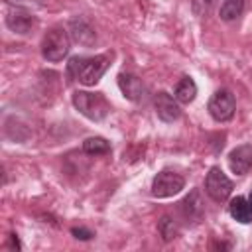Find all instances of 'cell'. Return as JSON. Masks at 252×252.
<instances>
[{"label":"cell","instance_id":"6da1fadb","mask_svg":"<svg viewBox=\"0 0 252 252\" xmlns=\"http://www.w3.org/2000/svg\"><path fill=\"white\" fill-rule=\"evenodd\" d=\"M112 53H102L94 57H73L67 65V73L71 79L79 81L81 85H96L104 71L110 67Z\"/></svg>","mask_w":252,"mask_h":252},{"label":"cell","instance_id":"7a4b0ae2","mask_svg":"<svg viewBox=\"0 0 252 252\" xmlns=\"http://www.w3.org/2000/svg\"><path fill=\"white\" fill-rule=\"evenodd\" d=\"M73 106L89 120L100 122L106 118L110 104L100 93H89V91H77L73 93Z\"/></svg>","mask_w":252,"mask_h":252},{"label":"cell","instance_id":"3957f363","mask_svg":"<svg viewBox=\"0 0 252 252\" xmlns=\"http://www.w3.org/2000/svg\"><path fill=\"white\" fill-rule=\"evenodd\" d=\"M69 49H71V35L61 26L51 28L45 33L43 41H41V55L47 61H53V63L55 61H61L63 57H67Z\"/></svg>","mask_w":252,"mask_h":252},{"label":"cell","instance_id":"277c9868","mask_svg":"<svg viewBox=\"0 0 252 252\" xmlns=\"http://www.w3.org/2000/svg\"><path fill=\"white\" fill-rule=\"evenodd\" d=\"M205 191L213 201L224 203L232 193V181L222 173L220 167L215 165L209 169V173L205 177Z\"/></svg>","mask_w":252,"mask_h":252},{"label":"cell","instance_id":"5b68a950","mask_svg":"<svg viewBox=\"0 0 252 252\" xmlns=\"http://www.w3.org/2000/svg\"><path fill=\"white\" fill-rule=\"evenodd\" d=\"M185 187V179L175 173V171H159L154 181H152V195L158 197V199H165V197H173L177 195L181 189Z\"/></svg>","mask_w":252,"mask_h":252},{"label":"cell","instance_id":"8992f818","mask_svg":"<svg viewBox=\"0 0 252 252\" xmlns=\"http://www.w3.org/2000/svg\"><path fill=\"white\" fill-rule=\"evenodd\" d=\"M209 114L217 120V122H228L232 116H234V110H236V102H234V96L230 91H217L211 100H209Z\"/></svg>","mask_w":252,"mask_h":252},{"label":"cell","instance_id":"52a82bcc","mask_svg":"<svg viewBox=\"0 0 252 252\" xmlns=\"http://www.w3.org/2000/svg\"><path fill=\"white\" fill-rule=\"evenodd\" d=\"M154 108H156L158 118L163 120V122H175V120L181 116V108H179L177 98L171 96V94L165 93V91H159V93L154 96Z\"/></svg>","mask_w":252,"mask_h":252},{"label":"cell","instance_id":"ba28073f","mask_svg":"<svg viewBox=\"0 0 252 252\" xmlns=\"http://www.w3.org/2000/svg\"><path fill=\"white\" fill-rule=\"evenodd\" d=\"M118 87H120L122 94L132 102H140L146 94V85L142 83L140 77H136L132 73H120L118 75Z\"/></svg>","mask_w":252,"mask_h":252},{"label":"cell","instance_id":"9c48e42d","mask_svg":"<svg viewBox=\"0 0 252 252\" xmlns=\"http://www.w3.org/2000/svg\"><path fill=\"white\" fill-rule=\"evenodd\" d=\"M228 165H230L232 173H236V175L248 173V169L252 167V146L250 144L236 146L228 154Z\"/></svg>","mask_w":252,"mask_h":252},{"label":"cell","instance_id":"30bf717a","mask_svg":"<svg viewBox=\"0 0 252 252\" xmlns=\"http://www.w3.org/2000/svg\"><path fill=\"white\" fill-rule=\"evenodd\" d=\"M6 26H8L14 33H28V32L35 26V16L30 14L28 10L16 8V10H10V12H8V16H6Z\"/></svg>","mask_w":252,"mask_h":252},{"label":"cell","instance_id":"8fae6325","mask_svg":"<svg viewBox=\"0 0 252 252\" xmlns=\"http://www.w3.org/2000/svg\"><path fill=\"white\" fill-rule=\"evenodd\" d=\"M69 35L73 37V41H77L79 45H85V47L93 45L94 39H96L94 30H93L91 24L85 22L83 18H75V20H71V24H69Z\"/></svg>","mask_w":252,"mask_h":252},{"label":"cell","instance_id":"7c38bea8","mask_svg":"<svg viewBox=\"0 0 252 252\" xmlns=\"http://www.w3.org/2000/svg\"><path fill=\"white\" fill-rule=\"evenodd\" d=\"M228 213L238 222H252V207L246 197H234L228 205Z\"/></svg>","mask_w":252,"mask_h":252},{"label":"cell","instance_id":"4fadbf2b","mask_svg":"<svg viewBox=\"0 0 252 252\" xmlns=\"http://www.w3.org/2000/svg\"><path fill=\"white\" fill-rule=\"evenodd\" d=\"M181 209H183V215H185L187 219H193V220L201 219V215H203V211H205L203 201H201V193H199L197 189H195V191H191V193L183 199Z\"/></svg>","mask_w":252,"mask_h":252},{"label":"cell","instance_id":"5bb4252c","mask_svg":"<svg viewBox=\"0 0 252 252\" xmlns=\"http://www.w3.org/2000/svg\"><path fill=\"white\" fill-rule=\"evenodd\" d=\"M195 96H197V85H195V81L191 77H183L177 83V87H175V98H177V102L189 104V102L195 100Z\"/></svg>","mask_w":252,"mask_h":252},{"label":"cell","instance_id":"9a60e30c","mask_svg":"<svg viewBox=\"0 0 252 252\" xmlns=\"http://www.w3.org/2000/svg\"><path fill=\"white\" fill-rule=\"evenodd\" d=\"M242 12H244V0H224L219 10V16L224 22H232L238 16H242Z\"/></svg>","mask_w":252,"mask_h":252},{"label":"cell","instance_id":"2e32d148","mask_svg":"<svg viewBox=\"0 0 252 252\" xmlns=\"http://www.w3.org/2000/svg\"><path fill=\"white\" fill-rule=\"evenodd\" d=\"M83 152L89 156H100V154H108L110 152V142L100 138V136H93L87 138L83 142Z\"/></svg>","mask_w":252,"mask_h":252},{"label":"cell","instance_id":"e0dca14e","mask_svg":"<svg viewBox=\"0 0 252 252\" xmlns=\"http://www.w3.org/2000/svg\"><path fill=\"white\" fill-rule=\"evenodd\" d=\"M158 230H159V234H161V238H163L165 242H169V240H173L175 236H179V226H177V222H175L169 215H163V217L159 219Z\"/></svg>","mask_w":252,"mask_h":252},{"label":"cell","instance_id":"ac0fdd59","mask_svg":"<svg viewBox=\"0 0 252 252\" xmlns=\"http://www.w3.org/2000/svg\"><path fill=\"white\" fill-rule=\"evenodd\" d=\"M215 2H217V0H191V10H193L195 16L203 18V16H207V14L213 10Z\"/></svg>","mask_w":252,"mask_h":252},{"label":"cell","instance_id":"d6986e66","mask_svg":"<svg viewBox=\"0 0 252 252\" xmlns=\"http://www.w3.org/2000/svg\"><path fill=\"white\" fill-rule=\"evenodd\" d=\"M71 234H73L75 238H81V240H89L91 236H94L89 228H83V226H73V228H71Z\"/></svg>","mask_w":252,"mask_h":252},{"label":"cell","instance_id":"ffe728a7","mask_svg":"<svg viewBox=\"0 0 252 252\" xmlns=\"http://www.w3.org/2000/svg\"><path fill=\"white\" fill-rule=\"evenodd\" d=\"M10 244H12V248H16V250H20V248H22V246H20V240H18L14 234L10 236Z\"/></svg>","mask_w":252,"mask_h":252},{"label":"cell","instance_id":"44dd1931","mask_svg":"<svg viewBox=\"0 0 252 252\" xmlns=\"http://www.w3.org/2000/svg\"><path fill=\"white\" fill-rule=\"evenodd\" d=\"M248 201H250V207H252V191H250V195H248Z\"/></svg>","mask_w":252,"mask_h":252}]
</instances>
